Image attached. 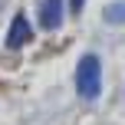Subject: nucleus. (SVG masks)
Masks as SVG:
<instances>
[{
  "instance_id": "f257e3e1",
  "label": "nucleus",
  "mask_w": 125,
  "mask_h": 125,
  "mask_svg": "<svg viewBox=\"0 0 125 125\" xmlns=\"http://www.w3.org/2000/svg\"><path fill=\"white\" fill-rule=\"evenodd\" d=\"M76 92L82 99H99L102 92V62L95 53H86L76 66Z\"/></svg>"
},
{
  "instance_id": "f03ea898",
  "label": "nucleus",
  "mask_w": 125,
  "mask_h": 125,
  "mask_svg": "<svg viewBox=\"0 0 125 125\" xmlns=\"http://www.w3.org/2000/svg\"><path fill=\"white\" fill-rule=\"evenodd\" d=\"M33 40V30H30V20H26V13H17L10 23V33H7V46L10 50H20V46H26Z\"/></svg>"
},
{
  "instance_id": "7ed1b4c3",
  "label": "nucleus",
  "mask_w": 125,
  "mask_h": 125,
  "mask_svg": "<svg viewBox=\"0 0 125 125\" xmlns=\"http://www.w3.org/2000/svg\"><path fill=\"white\" fill-rule=\"evenodd\" d=\"M62 13H66L62 0H43V7H40V26L43 30H56L62 23Z\"/></svg>"
},
{
  "instance_id": "20e7f679",
  "label": "nucleus",
  "mask_w": 125,
  "mask_h": 125,
  "mask_svg": "<svg viewBox=\"0 0 125 125\" xmlns=\"http://www.w3.org/2000/svg\"><path fill=\"white\" fill-rule=\"evenodd\" d=\"M102 17H105V23H125V0L109 3L105 10H102Z\"/></svg>"
},
{
  "instance_id": "39448f33",
  "label": "nucleus",
  "mask_w": 125,
  "mask_h": 125,
  "mask_svg": "<svg viewBox=\"0 0 125 125\" xmlns=\"http://www.w3.org/2000/svg\"><path fill=\"white\" fill-rule=\"evenodd\" d=\"M82 3H86V0H69V13L79 17V13H82Z\"/></svg>"
}]
</instances>
